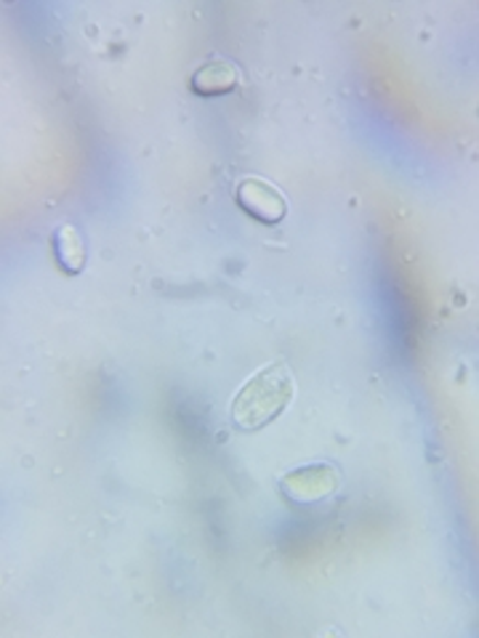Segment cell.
Segmentation results:
<instances>
[{"label": "cell", "instance_id": "cell-5", "mask_svg": "<svg viewBox=\"0 0 479 638\" xmlns=\"http://www.w3.org/2000/svg\"><path fill=\"white\" fill-rule=\"evenodd\" d=\"M56 255H59L62 270L69 274H78L86 266V248H83L78 229L69 227V223L56 234Z\"/></svg>", "mask_w": 479, "mask_h": 638}, {"label": "cell", "instance_id": "cell-1", "mask_svg": "<svg viewBox=\"0 0 479 638\" xmlns=\"http://www.w3.org/2000/svg\"><path fill=\"white\" fill-rule=\"evenodd\" d=\"M293 375L285 362H272L270 367L259 370L246 386L240 388L232 402V420L240 429H261L272 424L280 413L287 410L293 402Z\"/></svg>", "mask_w": 479, "mask_h": 638}, {"label": "cell", "instance_id": "cell-3", "mask_svg": "<svg viewBox=\"0 0 479 638\" xmlns=\"http://www.w3.org/2000/svg\"><path fill=\"white\" fill-rule=\"evenodd\" d=\"M338 476L330 465H306V469L293 471L283 479L285 493L296 501H319V497L330 495L336 490Z\"/></svg>", "mask_w": 479, "mask_h": 638}, {"label": "cell", "instance_id": "cell-4", "mask_svg": "<svg viewBox=\"0 0 479 638\" xmlns=\"http://www.w3.org/2000/svg\"><path fill=\"white\" fill-rule=\"evenodd\" d=\"M238 86V73L229 62L214 59L208 64H203L200 69L192 78V88L203 96H216V94H227Z\"/></svg>", "mask_w": 479, "mask_h": 638}, {"label": "cell", "instance_id": "cell-2", "mask_svg": "<svg viewBox=\"0 0 479 638\" xmlns=\"http://www.w3.org/2000/svg\"><path fill=\"white\" fill-rule=\"evenodd\" d=\"M238 202L253 219L264 221V223H277L280 219H285L287 213V202L283 197V191L277 187H272L264 178H242L238 184Z\"/></svg>", "mask_w": 479, "mask_h": 638}]
</instances>
